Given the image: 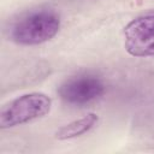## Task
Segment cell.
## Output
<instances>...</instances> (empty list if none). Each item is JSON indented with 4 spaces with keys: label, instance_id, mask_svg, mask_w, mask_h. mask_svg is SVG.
I'll list each match as a JSON object with an SVG mask.
<instances>
[{
    "label": "cell",
    "instance_id": "cell-1",
    "mask_svg": "<svg viewBox=\"0 0 154 154\" xmlns=\"http://www.w3.org/2000/svg\"><path fill=\"white\" fill-rule=\"evenodd\" d=\"M60 29V17L51 10H38L20 17L11 28L10 37L23 46H35L53 38Z\"/></svg>",
    "mask_w": 154,
    "mask_h": 154
},
{
    "label": "cell",
    "instance_id": "cell-2",
    "mask_svg": "<svg viewBox=\"0 0 154 154\" xmlns=\"http://www.w3.org/2000/svg\"><path fill=\"white\" fill-rule=\"evenodd\" d=\"M52 100L43 93H29L8 101L0 111V128L8 129L29 123L49 113Z\"/></svg>",
    "mask_w": 154,
    "mask_h": 154
},
{
    "label": "cell",
    "instance_id": "cell-3",
    "mask_svg": "<svg viewBox=\"0 0 154 154\" xmlns=\"http://www.w3.org/2000/svg\"><path fill=\"white\" fill-rule=\"evenodd\" d=\"M124 46L134 57L154 55V12L140 16L125 26Z\"/></svg>",
    "mask_w": 154,
    "mask_h": 154
},
{
    "label": "cell",
    "instance_id": "cell-4",
    "mask_svg": "<svg viewBox=\"0 0 154 154\" xmlns=\"http://www.w3.org/2000/svg\"><path fill=\"white\" fill-rule=\"evenodd\" d=\"M105 91L102 81L94 75H78L66 79L58 89L63 101L82 106L100 97Z\"/></svg>",
    "mask_w": 154,
    "mask_h": 154
},
{
    "label": "cell",
    "instance_id": "cell-5",
    "mask_svg": "<svg viewBox=\"0 0 154 154\" xmlns=\"http://www.w3.org/2000/svg\"><path fill=\"white\" fill-rule=\"evenodd\" d=\"M97 120H99V118L95 113H88L87 116L59 128L55 132V138L64 141V140L78 137V136L88 132L90 129H93L95 126V124L97 123Z\"/></svg>",
    "mask_w": 154,
    "mask_h": 154
}]
</instances>
